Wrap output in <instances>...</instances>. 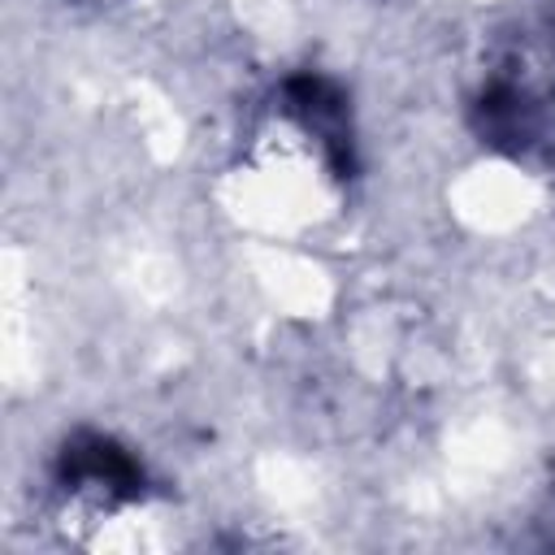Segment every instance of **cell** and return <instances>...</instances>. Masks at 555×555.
I'll list each match as a JSON object with an SVG mask.
<instances>
[{
    "mask_svg": "<svg viewBox=\"0 0 555 555\" xmlns=\"http://www.w3.org/2000/svg\"><path fill=\"white\" fill-rule=\"evenodd\" d=\"M61 477L69 490H91V494H104V499H134L139 494V464L113 447L108 438H78L74 447H65L61 455Z\"/></svg>",
    "mask_w": 555,
    "mask_h": 555,
    "instance_id": "obj_1",
    "label": "cell"
},
{
    "mask_svg": "<svg viewBox=\"0 0 555 555\" xmlns=\"http://www.w3.org/2000/svg\"><path fill=\"white\" fill-rule=\"evenodd\" d=\"M100 4H113V0H100Z\"/></svg>",
    "mask_w": 555,
    "mask_h": 555,
    "instance_id": "obj_2",
    "label": "cell"
}]
</instances>
